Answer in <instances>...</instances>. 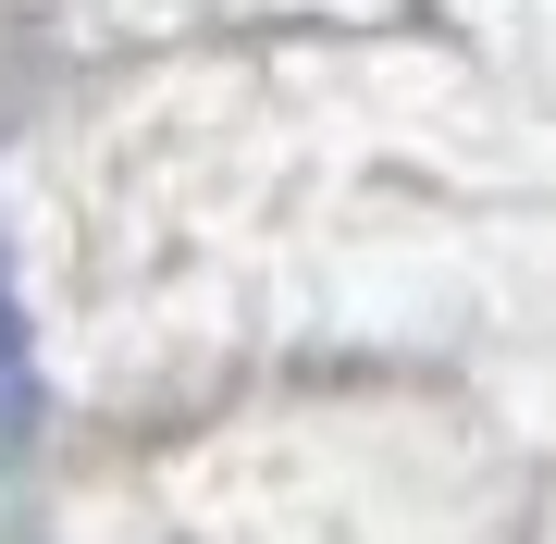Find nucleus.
Returning <instances> with one entry per match:
<instances>
[{
  "instance_id": "f257e3e1",
  "label": "nucleus",
  "mask_w": 556,
  "mask_h": 544,
  "mask_svg": "<svg viewBox=\"0 0 556 544\" xmlns=\"http://www.w3.org/2000/svg\"><path fill=\"white\" fill-rule=\"evenodd\" d=\"M25 445H38V334H25V298L0 273V470H25Z\"/></svg>"
}]
</instances>
